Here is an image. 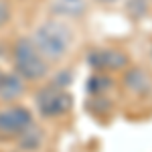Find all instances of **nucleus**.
Masks as SVG:
<instances>
[{
  "label": "nucleus",
  "instance_id": "5",
  "mask_svg": "<svg viewBox=\"0 0 152 152\" xmlns=\"http://www.w3.org/2000/svg\"><path fill=\"white\" fill-rule=\"evenodd\" d=\"M87 63L97 71H122L130 67V57L116 47H99L87 55Z\"/></svg>",
  "mask_w": 152,
  "mask_h": 152
},
{
  "label": "nucleus",
  "instance_id": "4",
  "mask_svg": "<svg viewBox=\"0 0 152 152\" xmlns=\"http://www.w3.org/2000/svg\"><path fill=\"white\" fill-rule=\"evenodd\" d=\"M37 107H39V112L45 118H59V116H65V114L71 112L73 97L65 89L47 85V87H43L37 94Z\"/></svg>",
  "mask_w": 152,
  "mask_h": 152
},
{
  "label": "nucleus",
  "instance_id": "16",
  "mask_svg": "<svg viewBox=\"0 0 152 152\" xmlns=\"http://www.w3.org/2000/svg\"><path fill=\"white\" fill-rule=\"evenodd\" d=\"M18 152H20V150H18Z\"/></svg>",
  "mask_w": 152,
  "mask_h": 152
},
{
  "label": "nucleus",
  "instance_id": "13",
  "mask_svg": "<svg viewBox=\"0 0 152 152\" xmlns=\"http://www.w3.org/2000/svg\"><path fill=\"white\" fill-rule=\"evenodd\" d=\"M71 77H73V75H71V71H61V73H59V75H57V77H55V79H53L51 83H49V85H53V87H59V89H65V87L69 85Z\"/></svg>",
  "mask_w": 152,
  "mask_h": 152
},
{
  "label": "nucleus",
  "instance_id": "9",
  "mask_svg": "<svg viewBox=\"0 0 152 152\" xmlns=\"http://www.w3.org/2000/svg\"><path fill=\"white\" fill-rule=\"evenodd\" d=\"M14 142H16L20 152H37V150H41V146L45 144V132L33 122Z\"/></svg>",
  "mask_w": 152,
  "mask_h": 152
},
{
  "label": "nucleus",
  "instance_id": "6",
  "mask_svg": "<svg viewBox=\"0 0 152 152\" xmlns=\"http://www.w3.org/2000/svg\"><path fill=\"white\" fill-rule=\"evenodd\" d=\"M24 91H26V81L16 71L2 73V79H0V102L12 104L18 97H23Z\"/></svg>",
  "mask_w": 152,
  "mask_h": 152
},
{
  "label": "nucleus",
  "instance_id": "7",
  "mask_svg": "<svg viewBox=\"0 0 152 152\" xmlns=\"http://www.w3.org/2000/svg\"><path fill=\"white\" fill-rule=\"evenodd\" d=\"M124 87L134 95H148L152 91V77L140 67H130L124 73Z\"/></svg>",
  "mask_w": 152,
  "mask_h": 152
},
{
  "label": "nucleus",
  "instance_id": "14",
  "mask_svg": "<svg viewBox=\"0 0 152 152\" xmlns=\"http://www.w3.org/2000/svg\"><path fill=\"white\" fill-rule=\"evenodd\" d=\"M95 2H99V4H114L116 0H95Z\"/></svg>",
  "mask_w": 152,
  "mask_h": 152
},
{
  "label": "nucleus",
  "instance_id": "2",
  "mask_svg": "<svg viewBox=\"0 0 152 152\" xmlns=\"http://www.w3.org/2000/svg\"><path fill=\"white\" fill-rule=\"evenodd\" d=\"M12 59H14V71L24 81L43 79L49 73V61L41 55V51L35 47L31 37H23L16 41Z\"/></svg>",
  "mask_w": 152,
  "mask_h": 152
},
{
  "label": "nucleus",
  "instance_id": "10",
  "mask_svg": "<svg viewBox=\"0 0 152 152\" xmlns=\"http://www.w3.org/2000/svg\"><path fill=\"white\" fill-rule=\"evenodd\" d=\"M110 87H112V79H110L107 75H102V73L94 75V77L89 79V83H87V89H89V94L94 95V97L104 95Z\"/></svg>",
  "mask_w": 152,
  "mask_h": 152
},
{
  "label": "nucleus",
  "instance_id": "12",
  "mask_svg": "<svg viewBox=\"0 0 152 152\" xmlns=\"http://www.w3.org/2000/svg\"><path fill=\"white\" fill-rule=\"evenodd\" d=\"M12 18V6L8 0H0V26L8 24Z\"/></svg>",
  "mask_w": 152,
  "mask_h": 152
},
{
  "label": "nucleus",
  "instance_id": "15",
  "mask_svg": "<svg viewBox=\"0 0 152 152\" xmlns=\"http://www.w3.org/2000/svg\"><path fill=\"white\" fill-rule=\"evenodd\" d=\"M2 73H4V71H2V69H0V79H2Z\"/></svg>",
  "mask_w": 152,
  "mask_h": 152
},
{
  "label": "nucleus",
  "instance_id": "11",
  "mask_svg": "<svg viewBox=\"0 0 152 152\" xmlns=\"http://www.w3.org/2000/svg\"><path fill=\"white\" fill-rule=\"evenodd\" d=\"M148 12V2L146 0H130L128 2V14H132L134 18H142Z\"/></svg>",
  "mask_w": 152,
  "mask_h": 152
},
{
  "label": "nucleus",
  "instance_id": "3",
  "mask_svg": "<svg viewBox=\"0 0 152 152\" xmlns=\"http://www.w3.org/2000/svg\"><path fill=\"white\" fill-rule=\"evenodd\" d=\"M33 124V114L24 105H8L0 110V142L16 140Z\"/></svg>",
  "mask_w": 152,
  "mask_h": 152
},
{
  "label": "nucleus",
  "instance_id": "1",
  "mask_svg": "<svg viewBox=\"0 0 152 152\" xmlns=\"http://www.w3.org/2000/svg\"><path fill=\"white\" fill-rule=\"evenodd\" d=\"M33 43L41 51V55L51 61H61L69 53L73 45V33L63 20H47L41 26H37L33 33Z\"/></svg>",
  "mask_w": 152,
  "mask_h": 152
},
{
  "label": "nucleus",
  "instance_id": "8",
  "mask_svg": "<svg viewBox=\"0 0 152 152\" xmlns=\"http://www.w3.org/2000/svg\"><path fill=\"white\" fill-rule=\"evenodd\" d=\"M51 12L61 18H81L87 12V0H51Z\"/></svg>",
  "mask_w": 152,
  "mask_h": 152
}]
</instances>
